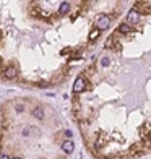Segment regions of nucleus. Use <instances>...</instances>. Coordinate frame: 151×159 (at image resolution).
<instances>
[{
  "label": "nucleus",
  "mask_w": 151,
  "mask_h": 159,
  "mask_svg": "<svg viewBox=\"0 0 151 159\" xmlns=\"http://www.w3.org/2000/svg\"><path fill=\"white\" fill-rule=\"evenodd\" d=\"M119 33H122V34H128V33H132L130 25H127V23H122V25L119 26Z\"/></svg>",
  "instance_id": "6e6552de"
},
{
  "label": "nucleus",
  "mask_w": 151,
  "mask_h": 159,
  "mask_svg": "<svg viewBox=\"0 0 151 159\" xmlns=\"http://www.w3.org/2000/svg\"><path fill=\"white\" fill-rule=\"evenodd\" d=\"M3 76H5L7 80H13L16 76V68L15 67H11V65L10 67H7V68L3 70Z\"/></svg>",
  "instance_id": "423d86ee"
},
{
  "label": "nucleus",
  "mask_w": 151,
  "mask_h": 159,
  "mask_svg": "<svg viewBox=\"0 0 151 159\" xmlns=\"http://www.w3.org/2000/svg\"><path fill=\"white\" fill-rule=\"evenodd\" d=\"M59 11H60V15H67V13L70 11V3H68V2H63V3H60V8H59Z\"/></svg>",
  "instance_id": "0eeeda50"
},
{
  "label": "nucleus",
  "mask_w": 151,
  "mask_h": 159,
  "mask_svg": "<svg viewBox=\"0 0 151 159\" xmlns=\"http://www.w3.org/2000/svg\"><path fill=\"white\" fill-rule=\"evenodd\" d=\"M13 159H21V158H13Z\"/></svg>",
  "instance_id": "f3484780"
},
{
  "label": "nucleus",
  "mask_w": 151,
  "mask_h": 159,
  "mask_svg": "<svg viewBox=\"0 0 151 159\" xmlns=\"http://www.w3.org/2000/svg\"><path fill=\"white\" fill-rule=\"evenodd\" d=\"M109 63H111V60L107 59V57H104V59H101V65H102V67H107Z\"/></svg>",
  "instance_id": "f8f14e48"
},
{
  "label": "nucleus",
  "mask_w": 151,
  "mask_h": 159,
  "mask_svg": "<svg viewBox=\"0 0 151 159\" xmlns=\"http://www.w3.org/2000/svg\"><path fill=\"white\" fill-rule=\"evenodd\" d=\"M99 34H101V31L98 29V28H94V29H91V33H90V37H88V39H90L91 42H93V41H96L98 37H99Z\"/></svg>",
  "instance_id": "1a4fd4ad"
},
{
  "label": "nucleus",
  "mask_w": 151,
  "mask_h": 159,
  "mask_svg": "<svg viewBox=\"0 0 151 159\" xmlns=\"http://www.w3.org/2000/svg\"><path fill=\"white\" fill-rule=\"evenodd\" d=\"M65 136H67V138H70V136H71V132H70V130H65Z\"/></svg>",
  "instance_id": "2eb2a0df"
},
{
  "label": "nucleus",
  "mask_w": 151,
  "mask_h": 159,
  "mask_svg": "<svg viewBox=\"0 0 151 159\" xmlns=\"http://www.w3.org/2000/svg\"><path fill=\"white\" fill-rule=\"evenodd\" d=\"M114 39H116V37H114V36H111V37L106 41V47H107V49H111V47H112V44H114Z\"/></svg>",
  "instance_id": "9b49d317"
},
{
  "label": "nucleus",
  "mask_w": 151,
  "mask_h": 159,
  "mask_svg": "<svg viewBox=\"0 0 151 159\" xmlns=\"http://www.w3.org/2000/svg\"><path fill=\"white\" fill-rule=\"evenodd\" d=\"M28 133H29V128H25V130H23V135H25V136H26Z\"/></svg>",
  "instance_id": "dca6fc26"
},
{
  "label": "nucleus",
  "mask_w": 151,
  "mask_h": 159,
  "mask_svg": "<svg viewBox=\"0 0 151 159\" xmlns=\"http://www.w3.org/2000/svg\"><path fill=\"white\" fill-rule=\"evenodd\" d=\"M62 149H63V153L71 154V153H73V149H75V144H73V141H71V140H67V141H63V143H62Z\"/></svg>",
  "instance_id": "39448f33"
},
{
  "label": "nucleus",
  "mask_w": 151,
  "mask_h": 159,
  "mask_svg": "<svg viewBox=\"0 0 151 159\" xmlns=\"http://www.w3.org/2000/svg\"><path fill=\"white\" fill-rule=\"evenodd\" d=\"M135 5H136L135 10L138 11V13H140V11L141 13H151V5L150 3H146V2H136Z\"/></svg>",
  "instance_id": "20e7f679"
},
{
  "label": "nucleus",
  "mask_w": 151,
  "mask_h": 159,
  "mask_svg": "<svg viewBox=\"0 0 151 159\" xmlns=\"http://www.w3.org/2000/svg\"><path fill=\"white\" fill-rule=\"evenodd\" d=\"M86 90V80L83 78V76H78V78L75 80V83H73V93H83V91Z\"/></svg>",
  "instance_id": "f03ea898"
},
{
  "label": "nucleus",
  "mask_w": 151,
  "mask_h": 159,
  "mask_svg": "<svg viewBox=\"0 0 151 159\" xmlns=\"http://www.w3.org/2000/svg\"><path fill=\"white\" fill-rule=\"evenodd\" d=\"M140 21V13L135 10V8H132L128 13H127V25H135Z\"/></svg>",
  "instance_id": "7ed1b4c3"
},
{
  "label": "nucleus",
  "mask_w": 151,
  "mask_h": 159,
  "mask_svg": "<svg viewBox=\"0 0 151 159\" xmlns=\"http://www.w3.org/2000/svg\"><path fill=\"white\" fill-rule=\"evenodd\" d=\"M109 25H111V18H109L107 15H99L98 18H96V28H98L99 31L107 29Z\"/></svg>",
  "instance_id": "f257e3e1"
},
{
  "label": "nucleus",
  "mask_w": 151,
  "mask_h": 159,
  "mask_svg": "<svg viewBox=\"0 0 151 159\" xmlns=\"http://www.w3.org/2000/svg\"><path fill=\"white\" fill-rule=\"evenodd\" d=\"M0 159H10V156L5 154V153H0Z\"/></svg>",
  "instance_id": "4468645a"
},
{
  "label": "nucleus",
  "mask_w": 151,
  "mask_h": 159,
  "mask_svg": "<svg viewBox=\"0 0 151 159\" xmlns=\"http://www.w3.org/2000/svg\"><path fill=\"white\" fill-rule=\"evenodd\" d=\"M23 109H25V107H23V104H18V106H16V112H23Z\"/></svg>",
  "instance_id": "ddd939ff"
},
{
  "label": "nucleus",
  "mask_w": 151,
  "mask_h": 159,
  "mask_svg": "<svg viewBox=\"0 0 151 159\" xmlns=\"http://www.w3.org/2000/svg\"><path fill=\"white\" fill-rule=\"evenodd\" d=\"M33 115H34L36 119H44V112H42L41 107H34L33 109Z\"/></svg>",
  "instance_id": "9d476101"
}]
</instances>
